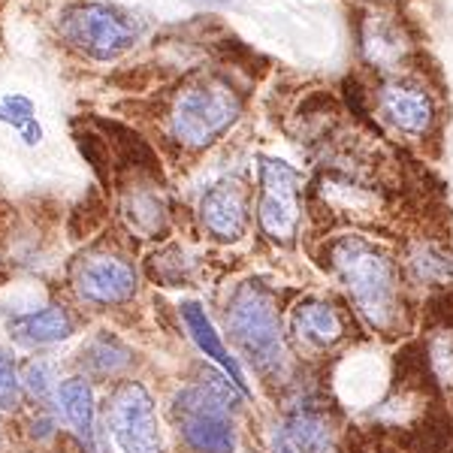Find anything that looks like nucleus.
I'll return each instance as SVG.
<instances>
[{"instance_id":"nucleus-21","label":"nucleus","mask_w":453,"mask_h":453,"mask_svg":"<svg viewBox=\"0 0 453 453\" xmlns=\"http://www.w3.org/2000/svg\"><path fill=\"white\" fill-rule=\"evenodd\" d=\"M433 369L444 381L453 384V342L450 339H441L433 345Z\"/></svg>"},{"instance_id":"nucleus-12","label":"nucleus","mask_w":453,"mask_h":453,"mask_svg":"<svg viewBox=\"0 0 453 453\" xmlns=\"http://www.w3.org/2000/svg\"><path fill=\"white\" fill-rule=\"evenodd\" d=\"M294 330L305 345L311 348H330L345 335V324H342L339 311L333 309L330 303H318V299H309V303H299L294 311Z\"/></svg>"},{"instance_id":"nucleus-6","label":"nucleus","mask_w":453,"mask_h":453,"mask_svg":"<svg viewBox=\"0 0 453 453\" xmlns=\"http://www.w3.org/2000/svg\"><path fill=\"white\" fill-rule=\"evenodd\" d=\"M112 435L124 453H164L155 402L140 381H124L109 402Z\"/></svg>"},{"instance_id":"nucleus-23","label":"nucleus","mask_w":453,"mask_h":453,"mask_svg":"<svg viewBox=\"0 0 453 453\" xmlns=\"http://www.w3.org/2000/svg\"><path fill=\"white\" fill-rule=\"evenodd\" d=\"M200 4H209V6H218V4H230V0H200Z\"/></svg>"},{"instance_id":"nucleus-15","label":"nucleus","mask_w":453,"mask_h":453,"mask_svg":"<svg viewBox=\"0 0 453 453\" xmlns=\"http://www.w3.org/2000/svg\"><path fill=\"white\" fill-rule=\"evenodd\" d=\"M288 433L294 438L296 448H303L305 453H333L330 426L311 408H299L288 423Z\"/></svg>"},{"instance_id":"nucleus-17","label":"nucleus","mask_w":453,"mask_h":453,"mask_svg":"<svg viewBox=\"0 0 453 453\" xmlns=\"http://www.w3.org/2000/svg\"><path fill=\"white\" fill-rule=\"evenodd\" d=\"M366 49H369V58L378 64H390L396 61L402 55V42H399V34L390 31L384 25H372L369 34H366Z\"/></svg>"},{"instance_id":"nucleus-13","label":"nucleus","mask_w":453,"mask_h":453,"mask_svg":"<svg viewBox=\"0 0 453 453\" xmlns=\"http://www.w3.org/2000/svg\"><path fill=\"white\" fill-rule=\"evenodd\" d=\"M10 333L21 345H52L73 333V320L61 305H46L40 311H27L10 320Z\"/></svg>"},{"instance_id":"nucleus-2","label":"nucleus","mask_w":453,"mask_h":453,"mask_svg":"<svg viewBox=\"0 0 453 453\" xmlns=\"http://www.w3.org/2000/svg\"><path fill=\"white\" fill-rule=\"evenodd\" d=\"M226 324L236 345L263 375H279L288 360V348H284L279 309L269 290H263L257 281H245L230 299Z\"/></svg>"},{"instance_id":"nucleus-20","label":"nucleus","mask_w":453,"mask_h":453,"mask_svg":"<svg viewBox=\"0 0 453 453\" xmlns=\"http://www.w3.org/2000/svg\"><path fill=\"white\" fill-rule=\"evenodd\" d=\"M25 384L27 390L34 393V396L46 399L49 393L55 390V378H52V369H49V363H31L25 372Z\"/></svg>"},{"instance_id":"nucleus-19","label":"nucleus","mask_w":453,"mask_h":453,"mask_svg":"<svg viewBox=\"0 0 453 453\" xmlns=\"http://www.w3.org/2000/svg\"><path fill=\"white\" fill-rule=\"evenodd\" d=\"M19 402V375L16 363L6 350H0V408H16Z\"/></svg>"},{"instance_id":"nucleus-9","label":"nucleus","mask_w":453,"mask_h":453,"mask_svg":"<svg viewBox=\"0 0 453 453\" xmlns=\"http://www.w3.org/2000/svg\"><path fill=\"white\" fill-rule=\"evenodd\" d=\"M200 215L206 230L221 242H236L242 239L248 226V196L245 188H239L236 181H221L211 191H206L200 203Z\"/></svg>"},{"instance_id":"nucleus-10","label":"nucleus","mask_w":453,"mask_h":453,"mask_svg":"<svg viewBox=\"0 0 453 453\" xmlns=\"http://www.w3.org/2000/svg\"><path fill=\"white\" fill-rule=\"evenodd\" d=\"M381 109L387 119H390V124H396L402 134L420 136L433 124V104H429V97L420 88H408V85L384 88Z\"/></svg>"},{"instance_id":"nucleus-11","label":"nucleus","mask_w":453,"mask_h":453,"mask_svg":"<svg viewBox=\"0 0 453 453\" xmlns=\"http://www.w3.org/2000/svg\"><path fill=\"white\" fill-rule=\"evenodd\" d=\"M181 318H185L188 333H191V339L196 342V348H200L206 357H211V360H215L218 366L226 372L230 384L236 387V390L242 393V396H251V390H248V384H245L242 369H239V363L233 360L230 354H226L221 335L215 333V326H211V320L206 318V311H203L196 303H185V305H181Z\"/></svg>"},{"instance_id":"nucleus-8","label":"nucleus","mask_w":453,"mask_h":453,"mask_svg":"<svg viewBox=\"0 0 453 453\" xmlns=\"http://www.w3.org/2000/svg\"><path fill=\"white\" fill-rule=\"evenodd\" d=\"M76 290L88 303L119 305L136 294V273L130 263L97 254V257L82 260L76 273Z\"/></svg>"},{"instance_id":"nucleus-22","label":"nucleus","mask_w":453,"mask_h":453,"mask_svg":"<svg viewBox=\"0 0 453 453\" xmlns=\"http://www.w3.org/2000/svg\"><path fill=\"white\" fill-rule=\"evenodd\" d=\"M273 448H275V453H296V450H294V444H290L284 435H275V438H273Z\"/></svg>"},{"instance_id":"nucleus-7","label":"nucleus","mask_w":453,"mask_h":453,"mask_svg":"<svg viewBox=\"0 0 453 453\" xmlns=\"http://www.w3.org/2000/svg\"><path fill=\"white\" fill-rule=\"evenodd\" d=\"M299 173L284 160H260V226L273 242H290L296 236L299 203H296Z\"/></svg>"},{"instance_id":"nucleus-4","label":"nucleus","mask_w":453,"mask_h":453,"mask_svg":"<svg viewBox=\"0 0 453 453\" xmlns=\"http://www.w3.org/2000/svg\"><path fill=\"white\" fill-rule=\"evenodd\" d=\"M173 418L188 448L196 453H233L236 448L230 408H226L218 378L185 387L173 402Z\"/></svg>"},{"instance_id":"nucleus-18","label":"nucleus","mask_w":453,"mask_h":453,"mask_svg":"<svg viewBox=\"0 0 453 453\" xmlns=\"http://www.w3.org/2000/svg\"><path fill=\"white\" fill-rule=\"evenodd\" d=\"M414 266H418V273L429 281H441V284L453 281V257L444 251H435V248H426V251L414 260Z\"/></svg>"},{"instance_id":"nucleus-1","label":"nucleus","mask_w":453,"mask_h":453,"mask_svg":"<svg viewBox=\"0 0 453 453\" xmlns=\"http://www.w3.org/2000/svg\"><path fill=\"white\" fill-rule=\"evenodd\" d=\"M330 257L363 318L375 330L390 333L399 314V281L393 263L378 248L354 236L339 239Z\"/></svg>"},{"instance_id":"nucleus-14","label":"nucleus","mask_w":453,"mask_h":453,"mask_svg":"<svg viewBox=\"0 0 453 453\" xmlns=\"http://www.w3.org/2000/svg\"><path fill=\"white\" fill-rule=\"evenodd\" d=\"M58 396H61V408L67 414L70 426L91 444L94 438V393L82 378H67L58 384Z\"/></svg>"},{"instance_id":"nucleus-3","label":"nucleus","mask_w":453,"mask_h":453,"mask_svg":"<svg viewBox=\"0 0 453 453\" xmlns=\"http://www.w3.org/2000/svg\"><path fill=\"white\" fill-rule=\"evenodd\" d=\"M236 91L221 79H203L179 94L173 106V136L181 145L191 149H203V145L215 142L218 136L239 119Z\"/></svg>"},{"instance_id":"nucleus-16","label":"nucleus","mask_w":453,"mask_h":453,"mask_svg":"<svg viewBox=\"0 0 453 453\" xmlns=\"http://www.w3.org/2000/svg\"><path fill=\"white\" fill-rule=\"evenodd\" d=\"M85 363L91 366L97 375H115L124 366H130V350L121 348L115 339H97L85 354Z\"/></svg>"},{"instance_id":"nucleus-5","label":"nucleus","mask_w":453,"mask_h":453,"mask_svg":"<svg viewBox=\"0 0 453 453\" xmlns=\"http://www.w3.org/2000/svg\"><path fill=\"white\" fill-rule=\"evenodd\" d=\"M61 34L79 52L97 58V61H109V58L127 52L140 40V25L124 12L112 10V6L76 4L64 12Z\"/></svg>"}]
</instances>
